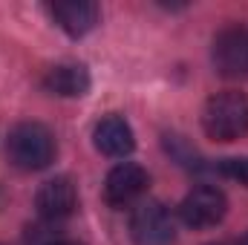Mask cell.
I'll return each mask as SVG.
<instances>
[{"mask_svg": "<svg viewBox=\"0 0 248 245\" xmlns=\"http://www.w3.org/2000/svg\"><path fill=\"white\" fill-rule=\"evenodd\" d=\"M214 66L225 78L248 75V29L228 26L214 38Z\"/></svg>", "mask_w": 248, "mask_h": 245, "instance_id": "5b68a950", "label": "cell"}, {"mask_svg": "<svg viewBox=\"0 0 248 245\" xmlns=\"http://www.w3.org/2000/svg\"><path fill=\"white\" fill-rule=\"evenodd\" d=\"M130 237L136 245H173L176 222L162 202H141L130 216Z\"/></svg>", "mask_w": 248, "mask_h": 245, "instance_id": "3957f363", "label": "cell"}, {"mask_svg": "<svg viewBox=\"0 0 248 245\" xmlns=\"http://www.w3.org/2000/svg\"><path fill=\"white\" fill-rule=\"evenodd\" d=\"M52 20L61 26L66 35L81 38L87 35L95 23H98V6L95 3H84V0H72V3H52L49 6Z\"/></svg>", "mask_w": 248, "mask_h": 245, "instance_id": "9c48e42d", "label": "cell"}, {"mask_svg": "<svg viewBox=\"0 0 248 245\" xmlns=\"http://www.w3.org/2000/svg\"><path fill=\"white\" fill-rule=\"evenodd\" d=\"M49 245H78V243H69V240H61V243H49Z\"/></svg>", "mask_w": 248, "mask_h": 245, "instance_id": "7c38bea8", "label": "cell"}, {"mask_svg": "<svg viewBox=\"0 0 248 245\" xmlns=\"http://www.w3.org/2000/svg\"><path fill=\"white\" fill-rule=\"evenodd\" d=\"M243 245H248V234H246V240H243Z\"/></svg>", "mask_w": 248, "mask_h": 245, "instance_id": "4fadbf2b", "label": "cell"}, {"mask_svg": "<svg viewBox=\"0 0 248 245\" xmlns=\"http://www.w3.org/2000/svg\"><path fill=\"white\" fill-rule=\"evenodd\" d=\"M228 211V199L219 187L211 184H199L187 193L179 205V216L187 228H211L217 222H222Z\"/></svg>", "mask_w": 248, "mask_h": 245, "instance_id": "277c9868", "label": "cell"}, {"mask_svg": "<svg viewBox=\"0 0 248 245\" xmlns=\"http://www.w3.org/2000/svg\"><path fill=\"white\" fill-rule=\"evenodd\" d=\"M217 173L240 184H248V159H222L217 165Z\"/></svg>", "mask_w": 248, "mask_h": 245, "instance_id": "8fae6325", "label": "cell"}, {"mask_svg": "<svg viewBox=\"0 0 248 245\" xmlns=\"http://www.w3.org/2000/svg\"><path fill=\"white\" fill-rule=\"evenodd\" d=\"M9 159L20 170H44L55 159V138L38 122L17 124L9 133Z\"/></svg>", "mask_w": 248, "mask_h": 245, "instance_id": "7a4b0ae2", "label": "cell"}, {"mask_svg": "<svg viewBox=\"0 0 248 245\" xmlns=\"http://www.w3.org/2000/svg\"><path fill=\"white\" fill-rule=\"evenodd\" d=\"M44 87L46 92L52 95H63V98H75V95H84L90 90V72L81 66V63H58L46 72L44 78Z\"/></svg>", "mask_w": 248, "mask_h": 245, "instance_id": "30bf717a", "label": "cell"}, {"mask_svg": "<svg viewBox=\"0 0 248 245\" xmlns=\"http://www.w3.org/2000/svg\"><path fill=\"white\" fill-rule=\"evenodd\" d=\"M93 138H95V147H98L104 156H110V159H122V156H127V153L136 147L133 130H130V124L124 122L122 116H107V119H101V122L95 124Z\"/></svg>", "mask_w": 248, "mask_h": 245, "instance_id": "ba28073f", "label": "cell"}, {"mask_svg": "<svg viewBox=\"0 0 248 245\" xmlns=\"http://www.w3.org/2000/svg\"><path fill=\"white\" fill-rule=\"evenodd\" d=\"M147 187V173L133 165V162H124V165H116L110 173H107V182H104V199L107 205L113 208H127L133 205Z\"/></svg>", "mask_w": 248, "mask_h": 245, "instance_id": "8992f818", "label": "cell"}, {"mask_svg": "<svg viewBox=\"0 0 248 245\" xmlns=\"http://www.w3.org/2000/svg\"><path fill=\"white\" fill-rule=\"evenodd\" d=\"M35 205H38V214H41L46 222H61L66 216H72L75 208H78L75 184L69 182L66 176H58V179L44 182L41 190H38V196H35Z\"/></svg>", "mask_w": 248, "mask_h": 245, "instance_id": "52a82bcc", "label": "cell"}, {"mask_svg": "<svg viewBox=\"0 0 248 245\" xmlns=\"http://www.w3.org/2000/svg\"><path fill=\"white\" fill-rule=\"evenodd\" d=\"M205 133L217 141H234L248 133V98L240 92H219L205 104Z\"/></svg>", "mask_w": 248, "mask_h": 245, "instance_id": "6da1fadb", "label": "cell"}]
</instances>
